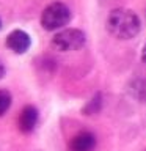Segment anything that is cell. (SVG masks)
Returning <instances> with one entry per match:
<instances>
[{"label":"cell","mask_w":146,"mask_h":151,"mask_svg":"<svg viewBox=\"0 0 146 151\" xmlns=\"http://www.w3.org/2000/svg\"><path fill=\"white\" fill-rule=\"evenodd\" d=\"M9 106H11V94H9L8 90L0 88V116L6 113Z\"/></svg>","instance_id":"52a82bcc"},{"label":"cell","mask_w":146,"mask_h":151,"mask_svg":"<svg viewBox=\"0 0 146 151\" xmlns=\"http://www.w3.org/2000/svg\"><path fill=\"white\" fill-rule=\"evenodd\" d=\"M38 110L36 107L33 106H25L21 110V113H19V118H17V126L19 129H21L22 132H25V134H28V132H31L33 129L36 127L38 124Z\"/></svg>","instance_id":"5b68a950"},{"label":"cell","mask_w":146,"mask_h":151,"mask_svg":"<svg viewBox=\"0 0 146 151\" xmlns=\"http://www.w3.org/2000/svg\"><path fill=\"white\" fill-rule=\"evenodd\" d=\"M31 46V38L24 30H13L6 36V47L14 54H25Z\"/></svg>","instance_id":"277c9868"},{"label":"cell","mask_w":146,"mask_h":151,"mask_svg":"<svg viewBox=\"0 0 146 151\" xmlns=\"http://www.w3.org/2000/svg\"><path fill=\"white\" fill-rule=\"evenodd\" d=\"M0 28H2V19H0Z\"/></svg>","instance_id":"30bf717a"},{"label":"cell","mask_w":146,"mask_h":151,"mask_svg":"<svg viewBox=\"0 0 146 151\" xmlns=\"http://www.w3.org/2000/svg\"><path fill=\"white\" fill-rule=\"evenodd\" d=\"M107 28L118 40H130L138 35L140 32V19L130 9H113L108 14Z\"/></svg>","instance_id":"6da1fadb"},{"label":"cell","mask_w":146,"mask_h":151,"mask_svg":"<svg viewBox=\"0 0 146 151\" xmlns=\"http://www.w3.org/2000/svg\"><path fill=\"white\" fill-rule=\"evenodd\" d=\"M85 41H87V36H85L82 30H79V28H64V30L54 35L52 47L60 52L77 50L85 44Z\"/></svg>","instance_id":"3957f363"},{"label":"cell","mask_w":146,"mask_h":151,"mask_svg":"<svg viewBox=\"0 0 146 151\" xmlns=\"http://www.w3.org/2000/svg\"><path fill=\"white\" fill-rule=\"evenodd\" d=\"M71 21V9L61 2H54L41 14V25L44 30L54 32L58 28H63Z\"/></svg>","instance_id":"7a4b0ae2"},{"label":"cell","mask_w":146,"mask_h":151,"mask_svg":"<svg viewBox=\"0 0 146 151\" xmlns=\"http://www.w3.org/2000/svg\"><path fill=\"white\" fill-rule=\"evenodd\" d=\"M141 60H143V63H146V42H145L143 49H141Z\"/></svg>","instance_id":"ba28073f"},{"label":"cell","mask_w":146,"mask_h":151,"mask_svg":"<svg viewBox=\"0 0 146 151\" xmlns=\"http://www.w3.org/2000/svg\"><path fill=\"white\" fill-rule=\"evenodd\" d=\"M94 146H96V137L88 131L79 132L77 135L72 137L69 143L71 151H91Z\"/></svg>","instance_id":"8992f818"},{"label":"cell","mask_w":146,"mask_h":151,"mask_svg":"<svg viewBox=\"0 0 146 151\" xmlns=\"http://www.w3.org/2000/svg\"><path fill=\"white\" fill-rule=\"evenodd\" d=\"M5 77V66H3V63L0 61V79H3Z\"/></svg>","instance_id":"9c48e42d"}]
</instances>
